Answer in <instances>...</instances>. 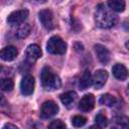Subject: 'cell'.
Returning <instances> with one entry per match:
<instances>
[{"label":"cell","mask_w":129,"mask_h":129,"mask_svg":"<svg viewBox=\"0 0 129 129\" xmlns=\"http://www.w3.org/2000/svg\"><path fill=\"white\" fill-rule=\"evenodd\" d=\"M118 21L117 15L105 4H99L95 11L96 25L101 28H111Z\"/></svg>","instance_id":"obj_1"},{"label":"cell","mask_w":129,"mask_h":129,"mask_svg":"<svg viewBox=\"0 0 129 129\" xmlns=\"http://www.w3.org/2000/svg\"><path fill=\"white\" fill-rule=\"evenodd\" d=\"M40 80H41L42 87L47 91L57 90L61 85L59 77L48 67H45L42 69L40 74Z\"/></svg>","instance_id":"obj_2"},{"label":"cell","mask_w":129,"mask_h":129,"mask_svg":"<svg viewBox=\"0 0 129 129\" xmlns=\"http://www.w3.org/2000/svg\"><path fill=\"white\" fill-rule=\"evenodd\" d=\"M46 50L51 54H63L67 50V43L59 36H51L46 43Z\"/></svg>","instance_id":"obj_3"},{"label":"cell","mask_w":129,"mask_h":129,"mask_svg":"<svg viewBox=\"0 0 129 129\" xmlns=\"http://www.w3.org/2000/svg\"><path fill=\"white\" fill-rule=\"evenodd\" d=\"M39 20L42 24V26L48 30H51L55 27V22L53 18V14L48 9H43L38 13Z\"/></svg>","instance_id":"obj_4"},{"label":"cell","mask_w":129,"mask_h":129,"mask_svg":"<svg viewBox=\"0 0 129 129\" xmlns=\"http://www.w3.org/2000/svg\"><path fill=\"white\" fill-rule=\"evenodd\" d=\"M57 112H58V106L53 101H45L41 105L40 117L42 119H48L54 116Z\"/></svg>","instance_id":"obj_5"},{"label":"cell","mask_w":129,"mask_h":129,"mask_svg":"<svg viewBox=\"0 0 129 129\" xmlns=\"http://www.w3.org/2000/svg\"><path fill=\"white\" fill-rule=\"evenodd\" d=\"M27 16H28V10H26V9L16 10L8 15L7 22L10 25H19L24 22V20L27 18Z\"/></svg>","instance_id":"obj_6"},{"label":"cell","mask_w":129,"mask_h":129,"mask_svg":"<svg viewBox=\"0 0 129 129\" xmlns=\"http://www.w3.org/2000/svg\"><path fill=\"white\" fill-rule=\"evenodd\" d=\"M20 90L21 93L25 96H29L34 91V79L30 75H26L23 77L20 83Z\"/></svg>","instance_id":"obj_7"},{"label":"cell","mask_w":129,"mask_h":129,"mask_svg":"<svg viewBox=\"0 0 129 129\" xmlns=\"http://www.w3.org/2000/svg\"><path fill=\"white\" fill-rule=\"evenodd\" d=\"M108 80V73L104 70L96 71L95 75L92 77V84L94 85L95 89H101Z\"/></svg>","instance_id":"obj_8"},{"label":"cell","mask_w":129,"mask_h":129,"mask_svg":"<svg viewBox=\"0 0 129 129\" xmlns=\"http://www.w3.org/2000/svg\"><path fill=\"white\" fill-rule=\"evenodd\" d=\"M26 59L29 62H34L41 56V49L37 44H30L26 48Z\"/></svg>","instance_id":"obj_9"},{"label":"cell","mask_w":129,"mask_h":129,"mask_svg":"<svg viewBox=\"0 0 129 129\" xmlns=\"http://www.w3.org/2000/svg\"><path fill=\"white\" fill-rule=\"evenodd\" d=\"M95 106V97L92 94H87L85 95L79 104V108L83 112H89L91 111Z\"/></svg>","instance_id":"obj_10"},{"label":"cell","mask_w":129,"mask_h":129,"mask_svg":"<svg viewBox=\"0 0 129 129\" xmlns=\"http://www.w3.org/2000/svg\"><path fill=\"white\" fill-rule=\"evenodd\" d=\"M95 52H96V54L98 56V59L102 63L106 64V63H108L110 61V58H111L110 51L104 45H102V44H96L95 45Z\"/></svg>","instance_id":"obj_11"},{"label":"cell","mask_w":129,"mask_h":129,"mask_svg":"<svg viewBox=\"0 0 129 129\" xmlns=\"http://www.w3.org/2000/svg\"><path fill=\"white\" fill-rule=\"evenodd\" d=\"M18 54V51L16 49V47L9 45V46H5L4 48H2L0 50V58L3 59L4 61H11L13 60Z\"/></svg>","instance_id":"obj_12"},{"label":"cell","mask_w":129,"mask_h":129,"mask_svg":"<svg viewBox=\"0 0 129 129\" xmlns=\"http://www.w3.org/2000/svg\"><path fill=\"white\" fill-rule=\"evenodd\" d=\"M112 72H113L114 77L120 81H124L127 79L128 72H127V69L125 68V66L122 63H116L112 68Z\"/></svg>","instance_id":"obj_13"},{"label":"cell","mask_w":129,"mask_h":129,"mask_svg":"<svg viewBox=\"0 0 129 129\" xmlns=\"http://www.w3.org/2000/svg\"><path fill=\"white\" fill-rule=\"evenodd\" d=\"M77 100V94L76 92H73V91H70V92H66L63 94L60 95V101L61 103L68 107V108H71L73 106V104L75 103V101Z\"/></svg>","instance_id":"obj_14"},{"label":"cell","mask_w":129,"mask_h":129,"mask_svg":"<svg viewBox=\"0 0 129 129\" xmlns=\"http://www.w3.org/2000/svg\"><path fill=\"white\" fill-rule=\"evenodd\" d=\"M92 85V75L90 73V71H85L84 74L82 75L81 79H80V83H79V86H80V89L81 90H86L88 89L90 86Z\"/></svg>","instance_id":"obj_15"},{"label":"cell","mask_w":129,"mask_h":129,"mask_svg":"<svg viewBox=\"0 0 129 129\" xmlns=\"http://www.w3.org/2000/svg\"><path fill=\"white\" fill-rule=\"evenodd\" d=\"M108 7L116 12H122L125 9L124 0H108Z\"/></svg>","instance_id":"obj_16"},{"label":"cell","mask_w":129,"mask_h":129,"mask_svg":"<svg viewBox=\"0 0 129 129\" xmlns=\"http://www.w3.org/2000/svg\"><path fill=\"white\" fill-rule=\"evenodd\" d=\"M30 32V25L27 23H21L19 24L17 30H16V36L18 38H25Z\"/></svg>","instance_id":"obj_17"},{"label":"cell","mask_w":129,"mask_h":129,"mask_svg":"<svg viewBox=\"0 0 129 129\" xmlns=\"http://www.w3.org/2000/svg\"><path fill=\"white\" fill-rule=\"evenodd\" d=\"M99 103L101 105H105V106H108V107H112L115 105L116 103V98L110 94H104L100 97V100H99Z\"/></svg>","instance_id":"obj_18"},{"label":"cell","mask_w":129,"mask_h":129,"mask_svg":"<svg viewBox=\"0 0 129 129\" xmlns=\"http://www.w3.org/2000/svg\"><path fill=\"white\" fill-rule=\"evenodd\" d=\"M13 87H14V84H13V81L11 79H9V78L0 79V90L9 92L13 89Z\"/></svg>","instance_id":"obj_19"},{"label":"cell","mask_w":129,"mask_h":129,"mask_svg":"<svg viewBox=\"0 0 129 129\" xmlns=\"http://www.w3.org/2000/svg\"><path fill=\"white\" fill-rule=\"evenodd\" d=\"M87 123V118H85L84 116L81 115H77L75 117H73L72 119V124L75 127H82Z\"/></svg>","instance_id":"obj_20"},{"label":"cell","mask_w":129,"mask_h":129,"mask_svg":"<svg viewBox=\"0 0 129 129\" xmlns=\"http://www.w3.org/2000/svg\"><path fill=\"white\" fill-rule=\"evenodd\" d=\"M95 121H96V124H97L99 127H101V128H104V127H106V126L108 125V119H107V117H106L105 115H103L102 113H99V114L96 116Z\"/></svg>","instance_id":"obj_21"},{"label":"cell","mask_w":129,"mask_h":129,"mask_svg":"<svg viewBox=\"0 0 129 129\" xmlns=\"http://www.w3.org/2000/svg\"><path fill=\"white\" fill-rule=\"evenodd\" d=\"M48 127H49V128H52V129H60V128H64V127H66V124H64L61 120L57 119V120H53V121L48 125Z\"/></svg>","instance_id":"obj_22"},{"label":"cell","mask_w":129,"mask_h":129,"mask_svg":"<svg viewBox=\"0 0 129 129\" xmlns=\"http://www.w3.org/2000/svg\"><path fill=\"white\" fill-rule=\"evenodd\" d=\"M3 128H14V129H17V126L16 125H13V124H5L3 126Z\"/></svg>","instance_id":"obj_23"},{"label":"cell","mask_w":129,"mask_h":129,"mask_svg":"<svg viewBox=\"0 0 129 129\" xmlns=\"http://www.w3.org/2000/svg\"><path fill=\"white\" fill-rule=\"evenodd\" d=\"M31 1H33V2H36V3H45V1L46 0H31Z\"/></svg>","instance_id":"obj_24"},{"label":"cell","mask_w":129,"mask_h":129,"mask_svg":"<svg viewBox=\"0 0 129 129\" xmlns=\"http://www.w3.org/2000/svg\"><path fill=\"white\" fill-rule=\"evenodd\" d=\"M3 103H4V97L0 94V105H2Z\"/></svg>","instance_id":"obj_25"}]
</instances>
